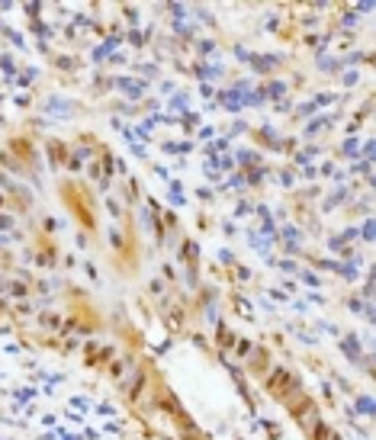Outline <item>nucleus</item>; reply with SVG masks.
<instances>
[{
	"label": "nucleus",
	"mask_w": 376,
	"mask_h": 440,
	"mask_svg": "<svg viewBox=\"0 0 376 440\" xmlns=\"http://www.w3.org/2000/svg\"><path fill=\"white\" fill-rule=\"evenodd\" d=\"M357 405H360V408H363V415H370V411H373V402H370V399H360Z\"/></svg>",
	"instance_id": "f257e3e1"
}]
</instances>
